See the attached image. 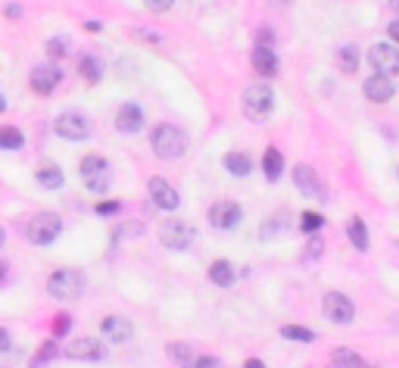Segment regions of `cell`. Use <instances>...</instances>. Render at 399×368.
I'll return each mask as SVG.
<instances>
[{
  "instance_id": "obj_1",
  "label": "cell",
  "mask_w": 399,
  "mask_h": 368,
  "mask_svg": "<svg viewBox=\"0 0 399 368\" xmlns=\"http://www.w3.org/2000/svg\"><path fill=\"white\" fill-rule=\"evenodd\" d=\"M85 284L87 281L78 268H56L47 281V293L56 303H75V299H81V293H85Z\"/></svg>"
},
{
  "instance_id": "obj_2",
  "label": "cell",
  "mask_w": 399,
  "mask_h": 368,
  "mask_svg": "<svg viewBox=\"0 0 399 368\" xmlns=\"http://www.w3.org/2000/svg\"><path fill=\"white\" fill-rule=\"evenodd\" d=\"M150 143H153V153L166 162H175L187 153V137L175 125H156L153 134H150Z\"/></svg>"
},
{
  "instance_id": "obj_3",
  "label": "cell",
  "mask_w": 399,
  "mask_h": 368,
  "mask_svg": "<svg viewBox=\"0 0 399 368\" xmlns=\"http://www.w3.org/2000/svg\"><path fill=\"white\" fill-rule=\"evenodd\" d=\"M78 172H81V178H85L87 191L103 193V191H109V187H112V168H109V162H106L103 156H97V153L85 156L81 166H78Z\"/></svg>"
},
{
  "instance_id": "obj_4",
  "label": "cell",
  "mask_w": 399,
  "mask_h": 368,
  "mask_svg": "<svg viewBox=\"0 0 399 368\" xmlns=\"http://www.w3.org/2000/svg\"><path fill=\"white\" fill-rule=\"evenodd\" d=\"M25 234H28V240L35 243V247H47V243H53L56 237L62 234V218L56 216V212H37L28 222Z\"/></svg>"
},
{
  "instance_id": "obj_5",
  "label": "cell",
  "mask_w": 399,
  "mask_h": 368,
  "mask_svg": "<svg viewBox=\"0 0 399 368\" xmlns=\"http://www.w3.org/2000/svg\"><path fill=\"white\" fill-rule=\"evenodd\" d=\"M272 109H274V94L268 85H249L243 91V112H247V119L265 122Z\"/></svg>"
},
{
  "instance_id": "obj_6",
  "label": "cell",
  "mask_w": 399,
  "mask_h": 368,
  "mask_svg": "<svg viewBox=\"0 0 399 368\" xmlns=\"http://www.w3.org/2000/svg\"><path fill=\"white\" fill-rule=\"evenodd\" d=\"M193 225L190 222H184V218H166V222L159 225V243L166 249H187L193 243Z\"/></svg>"
},
{
  "instance_id": "obj_7",
  "label": "cell",
  "mask_w": 399,
  "mask_h": 368,
  "mask_svg": "<svg viewBox=\"0 0 399 368\" xmlns=\"http://www.w3.org/2000/svg\"><path fill=\"white\" fill-rule=\"evenodd\" d=\"M60 81H62V69L56 66L53 60L35 66V69H31V75H28V85H31V91H35L37 97H50Z\"/></svg>"
},
{
  "instance_id": "obj_8",
  "label": "cell",
  "mask_w": 399,
  "mask_h": 368,
  "mask_svg": "<svg viewBox=\"0 0 399 368\" xmlns=\"http://www.w3.org/2000/svg\"><path fill=\"white\" fill-rule=\"evenodd\" d=\"M66 356L75 362H91V365H100L106 362V347L97 340V337H75L66 347Z\"/></svg>"
},
{
  "instance_id": "obj_9",
  "label": "cell",
  "mask_w": 399,
  "mask_h": 368,
  "mask_svg": "<svg viewBox=\"0 0 399 368\" xmlns=\"http://www.w3.org/2000/svg\"><path fill=\"white\" fill-rule=\"evenodd\" d=\"M321 309H324V315H328L334 324H349L355 318L353 299H349L346 293H337V290L324 293V297H321Z\"/></svg>"
},
{
  "instance_id": "obj_10",
  "label": "cell",
  "mask_w": 399,
  "mask_h": 368,
  "mask_svg": "<svg viewBox=\"0 0 399 368\" xmlns=\"http://www.w3.org/2000/svg\"><path fill=\"white\" fill-rule=\"evenodd\" d=\"M368 66L378 75H390V78L399 75V47H393V44H374L368 50Z\"/></svg>"
},
{
  "instance_id": "obj_11",
  "label": "cell",
  "mask_w": 399,
  "mask_h": 368,
  "mask_svg": "<svg viewBox=\"0 0 399 368\" xmlns=\"http://www.w3.org/2000/svg\"><path fill=\"white\" fill-rule=\"evenodd\" d=\"M53 131L60 137H66V141H85V137H91V122H87L81 112L69 109V112H62V116H56Z\"/></svg>"
},
{
  "instance_id": "obj_12",
  "label": "cell",
  "mask_w": 399,
  "mask_h": 368,
  "mask_svg": "<svg viewBox=\"0 0 399 368\" xmlns=\"http://www.w3.org/2000/svg\"><path fill=\"white\" fill-rule=\"evenodd\" d=\"M240 218H243V209L234 203V200H222V203H215L209 209V225H212V228H218V231L237 228Z\"/></svg>"
},
{
  "instance_id": "obj_13",
  "label": "cell",
  "mask_w": 399,
  "mask_h": 368,
  "mask_svg": "<svg viewBox=\"0 0 399 368\" xmlns=\"http://www.w3.org/2000/svg\"><path fill=\"white\" fill-rule=\"evenodd\" d=\"M150 200H153L156 209L162 212H175L181 206V197L166 178H150Z\"/></svg>"
},
{
  "instance_id": "obj_14",
  "label": "cell",
  "mask_w": 399,
  "mask_h": 368,
  "mask_svg": "<svg viewBox=\"0 0 399 368\" xmlns=\"http://www.w3.org/2000/svg\"><path fill=\"white\" fill-rule=\"evenodd\" d=\"M293 184H296L299 193H305V197H312V200L324 197V187H321V181H318L315 168L305 166V162H299V166L293 168Z\"/></svg>"
},
{
  "instance_id": "obj_15",
  "label": "cell",
  "mask_w": 399,
  "mask_h": 368,
  "mask_svg": "<svg viewBox=\"0 0 399 368\" xmlns=\"http://www.w3.org/2000/svg\"><path fill=\"white\" fill-rule=\"evenodd\" d=\"M362 91H365V97L371 100V103H387V100H393V94H396V85H393L390 75H378V72H374L371 78L362 85Z\"/></svg>"
},
{
  "instance_id": "obj_16",
  "label": "cell",
  "mask_w": 399,
  "mask_h": 368,
  "mask_svg": "<svg viewBox=\"0 0 399 368\" xmlns=\"http://www.w3.org/2000/svg\"><path fill=\"white\" fill-rule=\"evenodd\" d=\"M116 128L122 134H137L143 128V109L137 103H125L122 109L116 112Z\"/></svg>"
},
{
  "instance_id": "obj_17",
  "label": "cell",
  "mask_w": 399,
  "mask_h": 368,
  "mask_svg": "<svg viewBox=\"0 0 399 368\" xmlns=\"http://www.w3.org/2000/svg\"><path fill=\"white\" fill-rule=\"evenodd\" d=\"M131 334H134V324H131L128 318H122V315L103 318V337L109 343H128Z\"/></svg>"
},
{
  "instance_id": "obj_18",
  "label": "cell",
  "mask_w": 399,
  "mask_h": 368,
  "mask_svg": "<svg viewBox=\"0 0 399 368\" xmlns=\"http://www.w3.org/2000/svg\"><path fill=\"white\" fill-rule=\"evenodd\" d=\"M249 60H253V69L262 75V78H272V75H278V69H281V62H278V56H274L272 47H259V44H256Z\"/></svg>"
},
{
  "instance_id": "obj_19",
  "label": "cell",
  "mask_w": 399,
  "mask_h": 368,
  "mask_svg": "<svg viewBox=\"0 0 399 368\" xmlns=\"http://www.w3.org/2000/svg\"><path fill=\"white\" fill-rule=\"evenodd\" d=\"M37 184L44 187V191H60L62 184H66V175H62L60 166H53V162H44L41 168H37Z\"/></svg>"
},
{
  "instance_id": "obj_20",
  "label": "cell",
  "mask_w": 399,
  "mask_h": 368,
  "mask_svg": "<svg viewBox=\"0 0 399 368\" xmlns=\"http://www.w3.org/2000/svg\"><path fill=\"white\" fill-rule=\"evenodd\" d=\"M262 172H265V178L272 181V184H278L281 175H284V156H281V150L268 147L265 156H262Z\"/></svg>"
},
{
  "instance_id": "obj_21",
  "label": "cell",
  "mask_w": 399,
  "mask_h": 368,
  "mask_svg": "<svg viewBox=\"0 0 399 368\" xmlns=\"http://www.w3.org/2000/svg\"><path fill=\"white\" fill-rule=\"evenodd\" d=\"M209 281L215 287H231L237 281V272H234V265H231L228 259H215L209 265Z\"/></svg>"
},
{
  "instance_id": "obj_22",
  "label": "cell",
  "mask_w": 399,
  "mask_h": 368,
  "mask_svg": "<svg viewBox=\"0 0 399 368\" xmlns=\"http://www.w3.org/2000/svg\"><path fill=\"white\" fill-rule=\"evenodd\" d=\"M224 168H228L231 175H237V178H247V175L253 172V159H249L247 153H240V150H234V153L224 156Z\"/></svg>"
},
{
  "instance_id": "obj_23",
  "label": "cell",
  "mask_w": 399,
  "mask_h": 368,
  "mask_svg": "<svg viewBox=\"0 0 399 368\" xmlns=\"http://www.w3.org/2000/svg\"><path fill=\"white\" fill-rule=\"evenodd\" d=\"M78 72L87 85H100V78H103V62H100L97 56H85V60L78 62Z\"/></svg>"
},
{
  "instance_id": "obj_24",
  "label": "cell",
  "mask_w": 399,
  "mask_h": 368,
  "mask_svg": "<svg viewBox=\"0 0 399 368\" xmlns=\"http://www.w3.org/2000/svg\"><path fill=\"white\" fill-rule=\"evenodd\" d=\"M346 234H349V240H353V247L365 253V249H368V228H365V222H362L359 216H355V218H349V225H346Z\"/></svg>"
},
{
  "instance_id": "obj_25",
  "label": "cell",
  "mask_w": 399,
  "mask_h": 368,
  "mask_svg": "<svg viewBox=\"0 0 399 368\" xmlns=\"http://www.w3.org/2000/svg\"><path fill=\"white\" fill-rule=\"evenodd\" d=\"M337 66H340V72L353 75L355 69H359V47H355V44L340 47V53H337Z\"/></svg>"
},
{
  "instance_id": "obj_26",
  "label": "cell",
  "mask_w": 399,
  "mask_h": 368,
  "mask_svg": "<svg viewBox=\"0 0 399 368\" xmlns=\"http://www.w3.org/2000/svg\"><path fill=\"white\" fill-rule=\"evenodd\" d=\"M330 365L334 368H365L368 362L362 359L359 353H353V349H337V353L330 356Z\"/></svg>"
},
{
  "instance_id": "obj_27",
  "label": "cell",
  "mask_w": 399,
  "mask_h": 368,
  "mask_svg": "<svg viewBox=\"0 0 399 368\" xmlns=\"http://www.w3.org/2000/svg\"><path fill=\"white\" fill-rule=\"evenodd\" d=\"M281 337H284V340L312 343V340H315V331H312V328H303V324H284V328H281Z\"/></svg>"
},
{
  "instance_id": "obj_28",
  "label": "cell",
  "mask_w": 399,
  "mask_h": 368,
  "mask_svg": "<svg viewBox=\"0 0 399 368\" xmlns=\"http://www.w3.org/2000/svg\"><path fill=\"white\" fill-rule=\"evenodd\" d=\"M25 143V134L19 128H0V150H19Z\"/></svg>"
},
{
  "instance_id": "obj_29",
  "label": "cell",
  "mask_w": 399,
  "mask_h": 368,
  "mask_svg": "<svg viewBox=\"0 0 399 368\" xmlns=\"http://www.w3.org/2000/svg\"><path fill=\"white\" fill-rule=\"evenodd\" d=\"M166 353H168V359L178 362V365H190V362H193V353H190L187 343H168Z\"/></svg>"
},
{
  "instance_id": "obj_30",
  "label": "cell",
  "mask_w": 399,
  "mask_h": 368,
  "mask_svg": "<svg viewBox=\"0 0 399 368\" xmlns=\"http://www.w3.org/2000/svg\"><path fill=\"white\" fill-rule=\"evenodd\" d=\"M69 50H72V44H69V37H62V35L50 37V41H47V56H50V60H62Z\"/></svg>"
},
{
  "instance_id": "obj_31",
  "label": "cell",
  "mask_w": 399,
  "mask_h": 368,
  "mask_svg": "<svg viewBox=\"0 0 399 368\" xmlns=\"http://www.w3.org/2000/svg\"><path fill=\"white\" fill-rule=\"evenodd\" d=\"M299 228H303V234H315V231L324 228V218L318 216V212H305V216L299 218Z\"/></svg>"
},
{
  "instance_id": "obj_32",
  "label": "cell",
  "mask_w": 399,
  "mask_h": 368,
  "mask_svg": "<svg viewBox=\"0 0 399 368\" xmlns=\"http://www.w3.org/2000/svg\"><path fill=\"white\" fill-rule=\"evenodd\" d=\"M56 353H60V349H56V343H53V340H47L41 349H37L35 359H31V365H47V362H53V359H56Z\"/></svg>"
},
{
  "instance_id": "obj_33",
  "label": "cell",
  "mask_w": 399,
  "mask_h": 368,
  "mask_svg": "<svg viewBox=\"0 0 399 368\" xmlns=\"http://www.w3.org/2000/svg\"><path fill=\"white\" fill-rule=\"evenodd\" d=\"M284 225H287V216H284V212H281L278 218H268V225L262 228V237H265V240H268V237H278L281 231H284Z\"/></svg>"
},
{
  "instance_id": "obj_34",
  "label": "cell",
  "mask_w": 399,
  "mask_h": 368,
  "mask_svg": "<svg viewBox=\"0 0 399 368\" xmlns=\"http://www.w3.org/2000/svg\"><path fill=\"white\" fill-rule=\"evenodd\" d=\"M118 209H122V203H118V200H103V203L94 206V212H97V216H116Z\"/></svg>"
},
{
  "instance_id": "obj_35",
  "label": "cell",
  "mask_w": 399,
  "mask_h": 368,
  "mask_svg": "<svg viewBox=\"0 0 399 368\" xmlns=\"http://www.w3.org/2000/svg\"><path fill=\"white\" fill-rule=\"evenodd\" d=\"M305 253H309V259H318V256L324 253V240H321V234H312V240H309V249H305Z\"/></svg>"
},
{
  "instance_id": "obj_36",
  "label": "cell",
  "mask_w": 399,
  "mask_h": 368,
  "mask_svg": "<svg viewBox=\"0 0 399 368\" xmlns=\"http://www.w3.org/2000/svg\"><path fill=\"white\" fill-rule=\"evenodd\" d=\"M69 328H72V318H69V315H56V322H53V337H62Z\"/></svg>"
},
{
  "instance_id": "obj_37",
  "label": "cell",
  "mask_w": 399,
  "mask_h": 368,
  "mask_svg": "<svg viewBox=\"0 0 399 368\" xmlns=\"http://www.w3.org/2000/svg\"><path fill=\"white\" fill-rule=\"evenodd\" d=\"M143 3H147L153 12H166V10H172L175 0H143Z\"/></svg>"
},
{
  "instance_id": "obj_38",
  "label": "cell",
  "mask_w": 399,
  "mask_h": 368,
  "mask_svg": "<svg viewBox=\"0 0 399 368\" xmlns=\"http://www.w3.org/2000/svg\"><path fill=\"white\" fill-rule=\"evenodd\" d=\"M190 365H203V368H215L218 365V359H215V356H200V359H197V356H193V362H190Z\"/></svg>"
},
{
  "instance_id": "obj_39",
  "label": "cell",
  "mask_w": 399,
  "mask_h": 368,
  "mask_svg": "<svg viewBox=\"0 0 399 368\" xmlns=\"http://www.w3.org/2000/svg\"><path fill=\"white\" fill-rule=\"evenodd\" d=\"M272 28H259V35H256V44H259V47H268V44H272Z\"/></svg>"
},
{
  "instance_id": "obj_40",
  "label": "cell",
  "mask_w": 399,
  "mask_h": 368,
  "mask_svg": "<svg viewBox=\"0 0 399 368\" xmlns=\"http://www.w3.org/2000/svg\"><path fill=\"white\" fill-rule=\"evenodd\" d=\"M12 347V337H10V331L6 328H0V353H6V349Z\"/></svg>"
},
{
  "instance_id": "obj_41",
  "label": "cell",
  "mask_w": 399,
  "mask_h": 368,
  "mask_svg": "<svg viewBox=\"0 0 399 368\" xmlns=\"http://www.w3.org/2000/svg\"><path fill=\"white\" fill-rule=\"evenodd\" d=\"M387 35H390L393 44H399V19H393V22L387 25Z\"/></svg>"
},
{
  "instance_id": "obj_42",
  "label": "cell",
  "mask_w": 399,
  "mask_h": 368,
  "mask_svg": "<svg viewBox=\"0 0 399 368\" xmlns=\"http://www.w3.org/2000/svg\"><path fill=\"white\" fill-rule=\"evenodd\" d=\"M6 16H10V19H19V16H22V6H19V3H6Z\"/></svg>"
},
{
  "instance_id": "obj_43",
  "label": "cell",
  "mask_w": 399,
  "mask_h": 368,
  "mask_svg": "<svg viewBox=\"0 0 399 368\" xmlns=\"http://www.w3.org/2000/svg\"><path fill=\"white\" fill-rule=\"evenodd\" d=\"M243 368H265V365H262L259 359H247V365H243Z\"/></svg>"
},
{
  "instance_id": "obj_44",
  "label": "cell",
  "mask_w": 399,
  "mask_h": 368,
  "mask_svg": "<svg viewBox=\"0 0 399 368\" xmlns=\"http://www.w3.org/2000/svg\"><path fill=\"white\" fill-rule=\"evenodd\" d=\"M3 281H6V265L0 262V284H3Z\"/></svg>"
},
{
  "instance_id": "obj_45",
  "label": "cell",
  "mask_w": 399,
  "mask_h": 368,
  "mask_svg": "<svg viewBox=\"0 0 399 368\" xmlns=\"http://www.w3.org/2000/svg\"><path fill=\"white\" fill-rule=\"evenodd\" d=\"M390 10H393V12H396V16H399V0H390Z\"/></svg>"
},
{
  "instance_id": "obj_46",
  "label": "cell",
  "mask_w": 399,
  "mask_h": 368,
  "mask_svg": "<svg viewBox=\"0 0 399 368\" xmlns=\"http://www.w3.org/2000/svg\"><path fill=\"white\" fill-rule=\"evenodd\" d=\"M3 243H6V231L0 228V247H3Z\"/></svg>"
},
{
  "instance_id": "obj_47",
  "label": "cell",
  "mask_w": 399,
  "mask_h": 368,
  "mask_svg": "<svg viewBox=\"0 0 399 368\" xmlns=\"http://www.w3.org/2000/svg\"><path fill=\"white\" fill-rule=\"evenodd\" d=\"M3 109H6V100H3V97H0V112H3Z\"/></svg>"
}]
</instances>
